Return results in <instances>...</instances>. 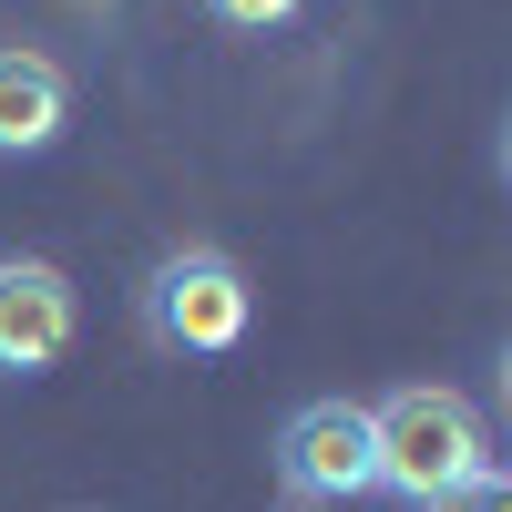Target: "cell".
<instances>
[{
  "instance_id": "1",
  "label": "cell",
  "mask_w": 512,
  "mask_h": 512,
  "mask_svg": "<svg viewBox=\"0 0 512 512\" xmlns=\"http://www.w3.org/2000/svg\"><path fill=\"white\" fill-rule=\"evenodd\" d=\"M369 461H379V492H400L410 512L472 482L492 461V420L472 410V390H451V379H410V390H379L369 400Z\"/></svg>"
},
{
  "instance_id": "2",
  "label": "cell",
  "mask_w": 512,
  "mask_h": 512,
  "mask_svg": "<svg viewBox=\"0 0 512 512\" xmlns=\"http://www.w3.org/2000/svg\"><path fill=\"white\" fill-rule=\"evenodd\" d=\"M134 328L164 359H226L256 328V287H246V267L226 246H164L144 267V287H134Z\"/></svg>"
},
{
  "instance_id": "3",
  "label": "cell",
  "mask_w": 512,
  "mask_h": 512,
  "mask_svg": "<svg viewBox=\"0 0 512 512\" xmlns=\"http://www.w3.org/2000/svg\"><path fill=\"white\" fill-rule=\"evenodd\" d=\"M277 482H287V502H359V492H379L369 400H308V410H287V431H277Z\"/></svg>"
},
{
  "instance_id": "4",
  "label": "cell",
  "mask_w": 512,
  "mask_h": 512,
  "mask_svg": "<svg viewBox=\"0 0 512 512\" xmlns=\"http://www.w3.org/2000/svg\"><path fill=\"white\" fill-rule=\"evenodd\" d=\"M72 328H82V297L52 256H0V379L62 369Z\"/></svg>"
},
{
  "instance_id": "5",
  "label": "cell",
  "mask_w": 512,
  "mask_h": 512,
  "mask_svg": "<svg viewBox=\"0 0 512 512\" xmlns=\"http://www.w3.org/2000/svg\"><path fill=\"white\" fill-rule=\"evenodd\" d=\"M72 134V72L31 41H0V164L52 154Z\"/></svg>"
},
{
  "instance_id": "6",
  "label": "cell",
  "mask_w": 512,
  "mask_h": 512,
  "mask_svg": "<svg viewBox=\"0 0 512 512\" xmlns=\"http://www.w3.org/2000/svg\"><path fill=\"white\" fill-rule=\"evenodd\" d=\"M420 512H512V482H502V461H482L472 482H451V492H431Z\"/></svg>"
},
{
  "instance_id": "7",
  "label": "cell",
  "mask_w": 512,
  "mask_h": 512,
  "mask_svg": "<svg viewBox=\"0 0 512 512\" xmlns=\"http://www.w3.org/2000/svg\"><path fill=\"white\" fill-rule=\"evenodd\" d=\"M195 11H205V21H226V31H287L308 0H195Z\"/></svg>"
},
{
  "instance_id": "8",
  "label": "cell",
  "mask_w": 512,
  "mask_h": 512,
  "mask_svg": "<svg viewBox=\"0 0 512 512\" xmlns=\"http://www.w3.org/2000/svg\"><path fill=\"white\" fill-rule=\"evenodd\" d=\"M62 11H82V21H103V11H123V0H62Z\"/></svg>"
}]
</instances>
